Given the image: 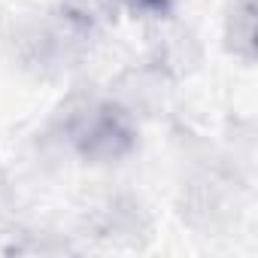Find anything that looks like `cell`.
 <instances>
[{"label": "cell", "mask_w": 258, "mask_h": 258, "mask_svg": "<svg viewBox=\"0 0 258 258\" xmlns=\"http://www.w3.org/2000/svg\"><path fill=\"white\" fill-rule=\"evenodd\" d=\"M70 137L76 149L91 161H112L131 152L134 146V127L127 115L112 103H88L73 115Z\"/></svg>", "instance_id": "6da1fadb"}, {"label": "cell", "mask_w": 258, "mask_h": 258, "mask_svg": "<svg viewBox=\"0 0 258 258\" xmlns=\"http://www.w3.org/2000/svg\"><path fill=\"white\" fill-rule=\"evenodd\" d=\"M124 4L143 16H164L170 10V0H124Z\"/></svg>", "instance_id": "7a4b0ae2"}]
</instances>
